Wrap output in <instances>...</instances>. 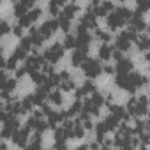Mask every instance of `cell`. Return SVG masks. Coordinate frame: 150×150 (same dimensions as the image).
I'll return each mask as SVG.
<instances>
[{
  "label": "cell",
  "mask_w": 150,
  "mask_h": 150,
  "mask_svg": "<svg viewBox=\"0 0 150 150\" xmlns=\"http://www.w3.org/2000/svg\"><path fill=\"white\" fill-rule=\"evenodd\" d=\"M113 53H115V46H111V44H101L97 50L99 60H110L113 57Z\"/></svg>",
  "instance_id": "cell-18"
},
{
  "label": "cell",
  "mask_w": 150,
  "mask_h": 150,
  "mask_svg": "<svg viewBox=\"0 0 150 150\" xmlns=\"http://www.w3.org/2000/svg\"><path fill=\"white\" fill-rule=\"evenodd\" d=\"M11 32V27H9V23L6 21V20H2L0 21V34L2 35H6V34H9Z\"/></svg>",
  "instance_id": "cell-39"
},
{
  "label": "cell",
  "mask_w": 150,
  "mask_h": 150,
  "mask_svg": "<svg viewBox=\"0 0 150 150\" xmlns=\"http://www.w3.org/2000/svg\"><path fill=\"white\" fill-rule=\"evenodd\" d=\"M16 83H18V80L13 76V78H7V80H4L2 81V92L4 94H9V92H13L14 88H16Z\"/></svg>",
  "instance_id": "cell-25"
},
{
  "label": "cell",
  "mask_w": 150,
  "mask_h": 150,
  "mask_svg": "<svg viewBox=\"0 0 150 150\" xmlns=\"http://www.w3.org/2000/svg\"><path fill=\"white\" fill-rule=\"evenodd\" d=\"M13 34H14V35H21V34H23V27H21V25L13 27Z\"/></svg>",
  "instance_id": "cell-43"
},
{
  "label": "cell",
  "mask_w": 150,
  "mask_h": 150,
  "mask_svg": "<svg viewBox=\"0 0 150 150\" xmlns=\"http://www.w3.org/2000/svg\"><path fill=\"white\" fill-rule=\"evenodd\" d=\"M103 72H106V74H113V72H117V71H115V67H113V65H110V64H108V65H104V67H103Z\"/></svg>",
  "instance_id": "cell-42"
},
{
  "label": "cell",
  "mask_w": 150,
  "mask_h": 150,
  "mask_svg": "<svg viewBox=\"0 0 150 150\" xmlns=\"http://www.w3.org/2000/svg\"><path fill=\"white\" fill-rule=\"evenodd\" d=\"M148 9H150V0H139V2H138V7H136V13L143 14V13L148 11Z\"/></svg>",
  "instance_id": "cell-37"
},
{
  "label": "cell",
  "mask_w": 150,
  "mask_h": 150,
  "mask_svg": "<svg viewBox=\"0 0 150 150\" xmlns=\"http://www.w3.org/2000/svg\"><path fill=\"white\" fill-rule=\"evenodd\" d=\"M145 131H148L146 122H143V120H136V125H134V134H143Z\"/></svg>",
  "instance_id": "cell-36"
},
{
  "label": "cell",
  "mask_w": 150,
  "mask_h": 150,
  "mask_svg": "<svg viewBox=\"0 0 150 150\" xmlns=\"http://www.w3.org/2000/svg\"><path fill=\"white\" fill-rule=\"evenodd\" d=\"M74 150H90V146L88 145H80V146H76Z\"/></svg>",
  "instance_id": "cell-45"
},
{
  "label": "cell",
  "mask_w": 150,
  "mask_h": 150,
  "mask_svg": "<svg viewBox=\"0 0 150 150\" xmlns=\"http://www.w3.org/2000/svg\"><path fill=\"white\" fill-rule=\"evenodd\" d=\"M146 23H145V20H143V14H139V13H136L134 11V16L131 18V21H129V30H132V32H143V30H146Z\"/></svg>",
  "instance_id": "cell-10"
},
{
  "label": "cell",
  "mask_w": 150,
  "mask_h": 150,
  "mask_svg": "<svg viewBox=\"0 0 150 150\" xmlns=\"http://www.w3.org/2000/svg\"><path fill=\"white\" fill-rule=\"evenodd\" d=\"M20 46H21V48H23V50L28 53V51L34 48V42H32V39H30V37H21V42H20Z\"/></svg>",
  "instance_id": "cell-38"
},
{
  "label": "cell",
  "mask_w": 150,
  "mask_h": 150,
  "mask_svg": "<svg viewBox=\"0 0 150 150\" xmlns=\"http://www.w3.org/2000/svg\"><path fill=\"white\" fill-rule=\"evenodd\" d=\"M97 92V88H96V83H94V80H87L78 90H76V99H81L83 96L87 97V96H92V94H96Z\"/></svg>",
  "instance_id": "cell-14"
},
{
  "label": "cell",
  "mask_w": 150,
  "mask_h": 150,
  "mask_svg": "<svg viewBox=\"0 0 150 150\" xmlns=\"http://www.w3.org/2000/svg\"><path fill=\"white\" fill-rule=\"evenodd\" d=\"M115 71H117V74H131L134 71V62L131 58H122L120 62H117Z\"/></svg>",
  "instance_id": "cell-16"
},
{
  "label": "cell",
  "mask_w": 150,
  "mask_h": 150,
  "mask_svg": "<svg viewBox=\"0 0 150 150\" xmlns=\"http://www.w3.org/2000/svg\"><path fill=\"white\" fill-rule=\"evenodd\" d=\"M58 28H60V25H58V20H55V18L42 21V25L39 27V30H41V34L44 35V39H50Z\"/></svg>",
  "instance_id": "cell-8"
},
{
  "label": "cell",
  "mask_w": 150,
  "mask_h": 150,
  "mask_svg": "<svg viewBox=\"0 0 150 150\" xmlns=\"http://www.w3.org/2000/svg\"><path fill=\"white\" fill-rule=\"evenodd\" d=\"M11 57H13L14 60H18V62H20V60H25V58H27V51H25L21 46H18V48L13 51V55H11Z\"/></svg>",
  "instance_id": "cell-35"
},
{
  "label": "cell",
  "mask_w": 150,
  "mask_h": 150,
  "mask_svg": "<svg viewBox=\"0 0 150 150\" xmlns=\"http://www.w3.org/2000/svg\"><path fill=\"white\" fill-rule=\"evenodd\" d=\"M57 20H58V25H60V28H62L65 34H69V28H71V20H69V18H65L62 13L58 14V18H57Z\"/></svg>",
  "instance_id": "cell-32"
},
{
  "label": "cell",
  "mask_w": 150,
  "mask_h": 150,
  "mask_svg": "<svg viewBox=\"0 0 150 150\" xmlns=\"http://www.w3.org/2000/svg\"><path fill=\"white\" fill-rule=\"evenodd\" d=\"M20 131V122L16 117H11L7 122H4V129H2V136L4 138H13V134Z\"/></svg>",
  "instance_id": "cell-12"
},
{
  "label": "cell",
  "mask_w": 150,
  "mask_h": 150,
  "mask_svg": "<svg viewBox=\"0 0 150 150\" xmlns=\"http://www.w3.org/2000/svg\"><path fill=\"white\" fill-rule=\"evenodd\" d=\"M41 7H34L32 11H28L25 16H21V18H18V25H21L23 28H32V25H34V21H37L39 18H41Z\"/></svg>",
  "instance_id": "cell-7"
},
{
  "label": "cell",
  "mask_w": 150,
  "mask_h": 150,
  "mask_svg": "<svg viewBox=\"0 0 150 150\" xmlns=\"http://www.w3.org/2000/svg\"><path fill=\"white\" fill-rule=\"evenodd\" d=\"M81 111H83V103H81V99H76L67 110V117H74L76 113H81Z\"/></svg>",
  "instance_id": "cell-26"
},
{
  "label": "cell",
  "mask_w": 150,
  "mask_h": 150,
  "mask_svg": "<svg viewBox=\"0 0 150 150\" xmlns=\"http://www.w3.org/2000/svg\"><path fill=\"white\" fill-rule=\"evenodd\" d=\"M64 48L65 50H78V39H76V35H74V34H65Z\"/></svg>",
  "instance_id": "cell-24"
},
{
  "label": "cell",
  "mask_w": 150,
  "mask_h": 150,
  "mask_svg": "<svg viewBox=\"0 0 150 150\" xmlns=\"http://www.w3.org/2000/svg\"><path fill=\"white\" fill-rule=\"evenodd\" d=\"M80 4H76V2H71V4H65L64 6V9H62V14L65 16V18H69V20H72L74 16H76L78 13H80Z\"/></svg>",
  "instance_id": "cell-19"
},
{
  "label": "cell",
  "mask_w": 150,
  "mask_h": 150,
  "mask_svg": "<svg viewBox=\"0 0 150 150\" xmlns=\"http://www.w3.org/2000/svg\"><path fill=\"white\" fill-rule=\"evenodd\" d=\"M34 106H35V104H34V97H32V94H30V96H25V97L21 99V108H23V113L30 111Z\"/></svg>",
  "instance_id": "cell-31"
},
{
  "label": "cell",
  "mask_w": 150,
  "mask_h": 150,
  "mask_svg": "<svg viewBox=\"0 0 150 150\" xmlns=\"http://www.w3.org/2000/svg\"><path fill=\"white\" fill-rule=\"evenodd\" d=\"M96 132H97V139H104V136H106V132H110V129H108V125H106V122L104 120H101L97 125H96Z\"/></svg>",
  "instance_id": "cell-29"
},
{
  "label": "cell",
  "mask_w": 150,
  "mask_h": 150,
  "mask_svg": "<svg viewBox=\"0 0 150 150\" xmlns=\"http://www.w3.org/2000/svg\"><path fill=\"white\" fill-rule=\"evenodd\" d=\"M113 58H115L117 62H120V60H122V58H125V57H124V53H122V51L115 50V53H113Z\"/></svg>",
  "instance_id": "cell-44"
},
{
  "label": "cell",
  "mask_w": 150,
  "mask_h": 150,
  "mask_svg": "<svg viewBox=\"0 0 150 150\" xmlns=\"http://www.w3.org/2000/svg\"><path fill=\"white\" fill-rule=\"evenodd\" d=\"M34 7H35L34 0H21V2H16V4H14V14H16L18 18H21V16H25L28 11H32Z\"/></svg>",
  "instance_id": "cell-13"
},
{
  "label": "cell",
  "mask_w": 150,
  "mask_h": 150,
  "mask_svg": "<svg viewBox=\"0 0 150 150\" xmlns=\"http://www.w3.org/2000/svg\"><path fill=\"white\" fill-rule=\"evenodd\" d=\"M48 101H50L53 106H62V104H64L62 90H51V92H50V96H48Z\"/></svg>",
  "instance_id": "cell-23"
},
{
  "label": "cell",
  "mask_w": 150,
  "mask_h": 150,
  "mask_svg": "<svg viewBox=\"0 0 150 150\" xmlns=\"http://www.w3.org/2000/svg\"><path fill=\"white\" fill-rule=\"evenodd\" d=\"M104 122H106V125H108L110 131H117V129L120 127V124H122V122H120L118 118H115L113 115H108V117L104 118Z\"/></svg>",
  "instance_id": "cell-30"
},
{
  "label": "cell",
  "mask_w": 150,
  "mask_h": 150,
  "mask_svg": "<svg viewBox=\"0 0 150 150\" xmlns=\"http://www.w3.org/2000/svg\"><path fill=\"white\" fill-rule=\"evenodd\" d=\"M64 53H65L64 44H62V42H53L51 46H48V48L44 50L42 57H44V60H46L48 64H57V62L64 57Z\"/></svg>",
  "instance_id": "cell-5"
},
{
  "label": "cell",
  "mask_w": 150,
  "mask_h": 150,
  "mask_svg": "<svg viewBox=\"0 0 150 150\" xmlns=\"http://www.w3.org/2000/svg\"><path fill=\"white\" fill-rule=\"evenodd\" d=\"M90 101H92V103H94L97 108H101V106L106 103V99H104V96H103L101 92H96V94H92V96H90Z\"/></svg>",
  "instance_id": "cell-34"
},
{
  "label": "cell",
  "mask_w": 150,
  "mask_h": 150,
  "mask_svg": "<svg viewBox=\"0 0 150 150\" xmlns=\"http://www.w3.org/2000/svg\"><path fill=\"white\" fill-rule=\"evenodd\" d=\"M136 46H138L139 51H146V50H150V35H148V34H141V35H138V39H136Z\"/></svg>",
  "instance_id": "cell-22"
},
{
  "label": "cell",
  "mask_w": 150,
  "mask_h": 150,
  "mask_svg": "<svg viewBox=\"0 0 150 150\" xmlns=\"http://www.w3.org/2000/svg\"><path fill=\"white\" fill-rule=\"evenodd\" d=\"M48 96H50V92H46L44 88H41V87H39V88H37V90L32 94V97H34V104L41 108L42 104H46V99H48Z\"/></svg>",
  "instance_id": "cell-20"
},
{
  "label": "cell",
  "mask_w": 150,
  "mask_h": 150,
  "mask_svg": "<svg viewBox=\"0 0 150 150\" xmlns=\"http://www.w3.org/2000/svg\"><path fill=\"white\" fill-rule=\"evenodd\" d=\"M28 71H27V67H20V69H16V72H14V78L16 80H20V78H23L25 74H27Z\"/></svg>",
  "instance_id": "cell-40"
},
{
  "label": "cell",
  "mask_w": 150,
  "mask_h": 150,
  "mask_svg": "<svg viewBox=\"0 0 150 150\" xmlns=\"http://www.w3.org/2000/svg\"><path fill=\"white\" fill-rule=\"evenodd\" d=\"M87 60H88V51L87 50H74L72 55H71V64L74 67H81Z\"/></svg>",
  "instance_id": "cell-15"
},
{
  "label": "cell",
  "mask_w": 150,
  "mask_h": 150,
  "mask_svg": "<svg viewBox=\"0 0 150 150\" xmlns=\"http://www.w3.org/2000/svg\"><path fill=\"white\" fill-rule=\"evenodd\" d=\"M96 37H97L103 44H110V41H111V34L106 32V30H103V28H96Z\"/></svg>",
  "instance_id": "cell-28"
},
{
  "label": "cell",
  "mask_w": 150,
  "mask_h": 150,
  "mask_svg": "<svg viewBox=\"0 0 150 150\" xmlns=\"http://www.w3.org/2000/svg\"><path fill=\"white\" fill-rule=\"evenodd\" d=\"M85 127H83V124H81V120L78 118L76 120V124H74V129H72V138H78V139H81L83 136H85Z\"/></svg>",
  "instance_id": "cell-27"
},
{
  "label": "cell",
  "mask_w": 150,
  "mask_h": 150,
  "mask_svg": "<svg viewBox=\"0 0 150 150\" xmlns=\"http://www.w3.org/2000/svg\"><path fill=\"white\" fill-rule=\"evenodd\" d=\"M0 150H7V143H0Z\"/></svg>",
  "instance_id": "cell-46"
},
{
  "label": "cell",
  "mask_w": 150,
  "mask_h": 150,
  "mask_svg": "<svg viewBox=\"0 0 150 150\" xmlns=\"http://www.w3.org/2000/svg\"><path fill=\"white\" fill-rule=\"evenodd\" d=\"M78 27L85 28V30H90V28H97V16L92 13V11H87L81 18H80V23Z\"/></svg>",
  "instance_id": "cell-9"
},
{
  "label": "cell",
  "mask_w": 150,
  "mask_h": 150,
  "mask_svg": "<svg viewBox=\"0 0 150 150\" xmlns=\"http://www.w3.org/2000/svg\"><path fill=\"white\" fill-rule=\"evenodd\" d=\"M125 110L131 117H145V115H150V101L148 97L145 96H139V97H129L127 104H125Z\"/></svg>",
  "instance_id": "cell-3"
},
{
  "label": "cell",
  "mask_w": 150,
  "mask_h": 150,
  "mask_svg": "<svg viewBox=\"0 0 150 150\" xmlns=\"http://www.w3.org/2000/svg\"><path fill=\"white\" fill-rule=\"evenodd\" d=\"M136 39H138V34L136 32H132V30H122L118 35H117V39H115V50H118V51H127L131 46H132V42H136Z\"/></svg>",
  "instance_id": "cell-4"
},
{
  "label": "cell",
  "mask_w": 150,
  "mask_h": 150,
  "mask_svg": "<svg viewBox=\"0 0 150 150\" xmlns=\"http://www.w3.org/2000/svg\"><path fill=\"white\" fill-rule=\"evenodd\" d=\"M28 134H30V131L28 129H20V131H16L14 134H13V143L16 145V146H25L27 145V141H28Z\"/></svg>",
  "instance_id": "cell-17"
},
{
  "label": "cell",
  "mask_w": 150,
  "mask_h": 150,
  "mask_svg": "<svg viewBox=\"0 0 150 150\" xmlns=\"http://www.w3.org/2000/svg\"><path fill=\"white\" fill-rule=\"evenodd\" d=\"M28 37L32 39L34 46H42V42L46 41V39H44V35L41 34L39 27H32V28H30V35H28Z\"/></svg>",
  "instance_id": "cell-21"
},
{
  "label": "cell",
  "mask_w": 150,
  "mask_h": 150,
  "mask_svg": "<svg viewBox=\"0 0 150 150\" xmlns=\"http://www.w3.org/2000/svg\"><path fill=\"white\" fill-rule=\"evenodd\" d=\"M115 83H117L118 88L127 90L129 94H134L138 88H141L148 83V78L139 74V72H136V71H132L131 74H117Z\"/></svg>",
  "instance_id": "cell-1"
},
{
  "label": "cell",
  "mask_w": 150,
  "mask_h": 150,
  "mask_svg": "<svg viewBox=\"0 0 150 150\" xmlns=\"http://www.w3.org/2000/svg\"><path fill=\"white\" fill-rule=\"evenodd\" d=\"M148 99H150V96H148Z\"/></svg>",
  "instance_id": "cell-48"
},
{
  "label": "cell",
  "mask_w": 150,
  "mask_h": 150,
  "mask_svg": "<svg viewBox=\"0 0 150 150\" xmlns=\"http://www.w3.org/2000/svg\"><path fill=\"white\" fill-rule=\"evenodd\" d=\"M132 16H134V11L132 9H129L127 6H117L115 11L106 18V25H108L110 30H118L127 21H131Z\"/></svg>",
  "instance_id": "cell-2"
},
{
  "label": "cell",
  "mask_w": 150,
  "mask_h": 150,
  "mask_svg": "<svg viewBox=\"0 0 150 150\" xmlns=\"http://www.w3.org/2000/svg\"><path fill=\"white\" fill-rule=\"evenodd\" d=\"M101 150H111V148H101Z\"/></svg>",
  "instance_id": "cell-47"
},
{
  "label": "cell",
  "mask_w": 150,
  "mask_h": 150,
  "mask_svg": "<svg viewBox=\"0 0 150 150\" xmlns=\"http://www.w3.org/2000/svg\"><path fill=\"white\" fill-rule=\"evenodd\" d=\"M60 90L62 92H72V90H76V81H74L72 78L67 80V81H62L60 83Z\"/></svg>",
  "instance_id": "cell-33"
},
{
  "label": "cell",
  "mask_w": 150,
  "mask_h": 150,
  "mask_svg": "<svg viewBox=\"0 0 150 150\" xmlns=\"http://www.w3.org/2000/svg\"><path fill=\"white\" fill-rule=\"evenodd\" d=\"M108 108H110V115H113V117H115V118H118L120 122H129L131 115L127 113L125 106H118V104H108Z\"/></svg>",
  "instance_id": "cell-11"
},
{
  "label": "cell",
  "mask_w": 150,
  "mask_h": 150,
  "mask_svg": "<svg viewBox=\"0 0 150 150\" xmlns=\"http://www.w3.org/2000/svg\"><path fill=\"white\" fill-rule=\"evenodd\" d=\"M53 148H55V150H67V143H65V141H55Z\"/></svg>",
  "instance_id": "cell-41"
},
{
  "label": "cell",
  "mask_w": 150,
  "mask_h": 150,
  "mask_svg": "<svg viewBox=\"0 0 150 150\" xmlns=\"http://www.w3.org/2000/svg\"><path fill=\"white\" fill-rule=\"evenodd\" d=\"M81 71L83 74L88 78V80H94L97 78L99 74L103 72V65H101V60L99 58H88L83 65H81Z\"/></svg>",
  "instance_id": "cell-6"
}]
</instances>
